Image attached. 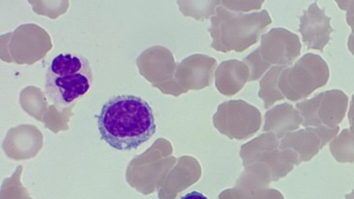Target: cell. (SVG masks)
Listing matches in <instances>:
<instances>
[{
  "instance_id": "cell-9",
  "label": "cell",
  "mask_w": 354,
  "mask_h": 199,
  "mask_svg": "<svg viewBox=\"0 0 354 199\" xmlns=\"http://www.w3.org/2000/svg\"><path fill=\"white\" fill-rule=\"evenodd\" d=\"M348 117L351 126V129L354 131V94L352 96Z\"/></svg>"
},
{
  "instance_id": "cell-1",
  "label": "cell",
  "mask_w": 354,
  "mask_h": 199,
  "mask_svg": "<svg viewBox=\"0 0 354 199\" xmlns=\"http://www.w3.org/2000/svg\"><path fill=\"white\" fill-rule=\"evenodd\" d=\"M96 117L101 139L119 151L137 149L156 132L151 107L145 100L133 95L111 97Z\"/></svg>"
},
{
  "instance_id": "cell-6",
  "label": "cell",
  "mask_w": 354,
  "mask_h": 199,
  "mask_svg": "<svg viewBox=\"0 0 354 199\" xmlns=\"http://www.w3.org/2000/svg\"><path fill=\"white\" fill-rule=\"evenodd\" d=\"M331 151L339 156H353L354 154V138L348 130H344L340 136L331 144Z\"/></svg>"
},
{
  "instance_id": "cell-3",
  "label": "cell",
  "mask_w": 354,
  "mask_h": 199,
  "mask_svg": "<svg viewBox=\"0 0 354 199\" xmlns=\"http://www.w3.org/2000/svg\"><path fill=\"white\" fill-rule=\"evenodd\" d=\"M329 75L326 61L317 54L308 53L283 72L279 86L288 99L296 101L326 85Z\"/></svg>"
},
{
  "instance_id": "cell-8",
  "label": "cell",
  "mask_w": 354,
  "mask_h": 199,
  "mask_svg": "<svg viewBox=\"0 0 354 199\" xmlns=\"http://www.w3.org/2000/svg\"><path fill=\"white\" fill-rule=\"evenodd\" d=\"M180 199H208L205 196H204L203 193L196 191H193L189 193H187L186 194L183 195L180 198Z\"/></svg>"
},
{
  "instance_id": "cell-5",
  "label": "cell",
  "mask_w": 354,
  "mask_h": 199,
  "mask_svg": "<svg viewBox=\"0 0 354 199\" xmlns=\"http://www.w3.org/2000/svg\"><path fill=\"white\" fill-rule=\"evenodd\" d=\"M299 31L308 49L323 51L328 44L333 28L330 18L317 2L311 3L300 17Z\"/></svg>"
},
{
  "instance_id": "cell-2",
  "label": "cell",
  "mask_w": 354,
  "mask_h": 199,
  "mask_svg": "<svg viewBox=\"0 0 354 199\" xmlns=\"http://www.w3.org/2000/svg\"><path fill=\"white\" fill-rule=\"evenodd\" d=\"M45 77L46 97L58 111L68 108L84 96L93 80L89 60L71 53L56 55L50 61Z\"/></svg>"
},
{
  "instance_id": "cell-4",
  "label": "cell",
  "mask_w": 354,
  "mask_h": 199,
  "mask_svg": "<svg viewBox=\"0 0 354 199\" xmlns=\"http://www.w3.org/2000/svg\"><path fill=\"white\" fill-rule=\"evenodd\" d=\"M347 106L348 97L345 93L333 89L299 102L296 107L304 119V125L325 124L332 126L344 118Z\"/></svg>"
},
{
  "instance_id": "cell-10",
  "label": "cell",
  "mask_w": 354,
  "mask_h": 199,
  "mask_svg": "<svg viewBox=\"0 0 354 199\" xmlns=\"http://www.w3.org/2000/svg\"><path fill=\"white\" fill-rule=\"evenodd\" d=\"M347 46L350 52L354 55V35L352 34L348 37Z\"/></svg>"
},
{
  "instance_id": "cell-7",
  "label": "cell",
  "mask_w": 354,
  "mask_h": 199,
  "mask_svg": "<svg viewBox=\"0 0 354 199\" xmlns=\"http://www.w3.org/2000/svg\"><path fill=\"white\" fill-rule=\"evenodd\" d=\"M335 2L339 8L346 10V22L351 28V34L354 35V0L335 1Z\"/></svg>"
}]
</instances>
